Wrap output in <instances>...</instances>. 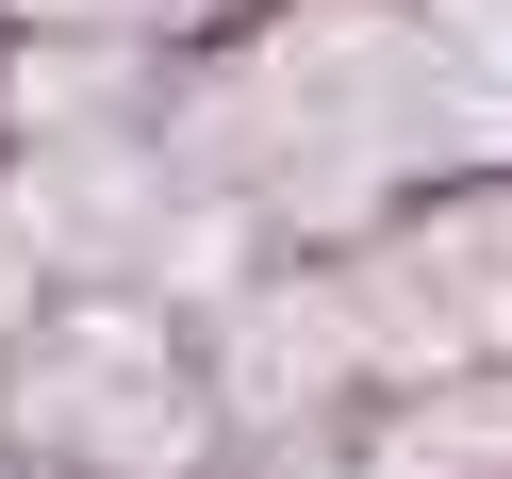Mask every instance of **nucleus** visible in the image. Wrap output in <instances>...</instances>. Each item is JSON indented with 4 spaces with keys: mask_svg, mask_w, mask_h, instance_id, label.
I'll return each mask as SVG.
<instances>
[{
    "mask_svg": "<svg viewBox=\"0 0 512 479\" xmlns=\"http://www.w3.org/2000/svg\"><path fill=\"white\" fill-rule=\"evenodd\" d=\"M17 430L50 463H100V479H182L199 463V364L149 314H50L17 347Z\"/></svg>",
    "mask_w": 512,
    "mask_h": 479,
    "instance_id": "1",
    "label": "nucleus"
}]
</instances>
